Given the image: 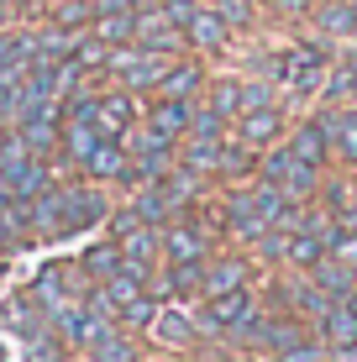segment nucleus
Instances as JSON below:
<instances>
[{
	"mask_svg": "<svg viewBox=\"0 0 357 362\" xmlns=\"http://www.w3.org/2000/svg\"><path fill=\"white\" fill-rule=\"evenodd\" d=\"M79 268H84V279H90V284H105L110 273L121 268V242H100V247H90V252L79 257Z\"/></svg>",
	"mask_w": 357,
	"mask_h": 362,
	"instance_id": "nucleus-26",
	"label": "nucleus"
},
{
	"mask_svg": "<svg viewBox=\"0 0 357 362\" xmlns=\"http://www.w3.org/2000/svg\"><path fill=\"white\" fill-rule=\"evenodd\" d=\"M331 362H357V341L352 346H331Z\"/></svg>",
	"mask_w": 357,
	"mask_h": 362,
	"instance_id": "nucleus-43",
	"label": "nucleus"
},
{
	"mask_svg": "<svg viewBox=\"0 0 357 362\" xmlns=\"http://www.w3.org/2000/svg\"><path fill=\"white\" fill-rule=\"evenodd\" d=\"M64 336L58 331H42V336H32L27 341V362H64Z\"/></svg>",
	"mask_w": 357,
	"mask_h": 362,
	"instance_id": "nucleus-32",
	"label": "nucleus"
},
{
	"mask_svg": "<svg viewBox=\"0 0 357 362\" xmlns=\"http://www.w3.org/2000/svg\"><path fill=\"white\" fill-rule=\"evenodd\" d=\"M158 310H163V305H158V294H142V299H131V305L121 310L116 320H121V326H153Z\"/></svg>",
	"mask_w": 357,
	"mask_h": 362,
	"instance_id": "nucleus-34",
	"label": "nucleus"
},
{
	"mask_svg": "<svg viewBox=\"0 0 357 362\" xmlns=\"http://www.w3.org/2000/svg\"><path fill=\"white\" fill-rule=\"evenodd\" d=\"M310 6H315V0H279V11H289V16H305Z\"/></svg>",
	"mask_w": 357,
	"mask_h": 362,
	"instance_id": "nucleus-42",
	"label": "nucleus"
},
{
	"mask_svg": "<svg viewBox=\"0 0 357 362\" xmlns=\"http://www.w3.org/2000/svg\"><path fill=\"white\" fill-rule=\"evenodd\" d=\"M231 362H252V357H231Z\"/></svg>",
	"mask_w": 357,
	"mask_h": 362,
	"instance_id": "nucleus-45",
	"label": "nucleus"
},
{
	"mask_svg": "<svg viewBox=\"0 0 357 362\" xmlns=\"http://www.w3.org/2000/svg\"><path fill=\"white\" fill-rule=\"evenodd\" d=\"M84 352H90V362H137V346L121 336V326H105Z\"/></svg>",
	"mask_w": 357,
	"mask_h": 362,
	"instance_id": "nucleus-24",
	"label": "nucleus"
},
{
	"mask_svg": "<svg viewBox=\"0 0 357 362\" xmlns=\"http://www.w3.org/2000/svg\"><path fill=\"white\" fill-rule=\"evenodd\" d=\"M331 252V247L321 242V236H310V231H289V247H284V263L289 268H300V273H310L321 257Z\"/></svg>",
	"mask_w": 357,
	"mask_h": 362,
	"instance_id": "nucleus-25",
	"label": "nucleus"
},
{
	"mask_svg": "<svg viewBox=\"0 0 357 362\" xmlns=\"http://www.w3.org/2000/svg\"><path fill=\"white\" fill-rule=\"evenodd\" d=\"M257 105H274V84L247 79V84H242V110H257Z\"/></svg>",
	"mask_w": 357,
	"mask_h": 362,
	"instance_id": "nucleus-37",
	"label": "nucleus"
},
{
	"mask_svg": "<svg viewBox=\"0 0 357 362\" xmlns=\"http://www.w3.org/2000/svg\"><path fill=\"white\" fill-rule=\"evenodd\" d=\"M84 173H90L95 184H127V179H131V153H127V142L105 136V142L84 158Z\"/></svg>",
	"mask_w": 357,
	"mask_h": 362,
	"instance_id": "nucleus-10",
	"label": "nucleus"
},
{
	"mask_svg": "<svg viewBox=\"0 0 357 362\" xmlns=\"http://www.w3.org/2000/svg\"><path fill=\"white\" fill-rule=\"evenodd\" d=\"M331 257H341V263L357 268V226H341V231H336V242H331Z\"/></svg>",
	"mask_w": 357,
	"mask_h": 362,
	"instance_id": "nucleus-38",
	"label": "nucleus"
},
{
	"mask_svg": "<svg viewBox=\"0 0 357 362\" xmlns=\"http://www.w3.org/2000/svg\"><path fill=\"white\" fill-rule=\"evenodd\" d=\"M274 362H331V346L321 336H305V341L284 346V352H274Z\"/></svg>",
	"mask_w": 357,
	"mask_h": 362,
	"instance_id": "nucleus-30",
	"label": "nucleus"
},
{
	"mask_svg": "<svg viewBox=\"0 0 357 362\" xmlns=\"http://www.w3.org/2000/svg\"><path fill=\"white\" fill-rule=\"evenodd\" d=\"M142 0H95V16H100V11H137Z\"/></svg>",
	"mask_w": 357,
	"mask_h": 362,
	"instance_id": "nucleus-41",
	"label": "nucleus"
},
{
	"mask_svg": "<svg viewBox=\"0 0 357 362\" xmlns=\"http://www.w3.org/2000/svg\"><path fill=\"white\" fill-rule=\"evenodd\" d=\"M158 6H163V11H168V21H174V27H184V21H189V16H194V11H200V6H205V0H158Z\"/></svg>",
	"mask_w": 357,
	"mask_h": 362,
	"instance_id": "nucleus-39",
	"label": "nucleus"
},
{
	"mask_svg": "<svg viewBox=\"0 0 357 362\" xmlns=\"http://www.w3.org/2000/svg\"><path fill=\"white\" fill-rule=\"evenodd\" d=\"M211 105L221 110V116H242V79H221L216 90H211Z\"/></svg>",
	"mask_w": 357,
	"mask_h": 362,
	"instance_id": "nucleus-33",
	"label": "nucleus"
},
{
	"mask_svg": "<svg viewBox=\"0 0 357 362\" xmlns=\"http://www.w3.org/2000/svg\"><path fill=\"white\" fill-rule=\"evenodd\" d=\"M321 127L331 132V153L341 158V163L357 168V105H336L321 116Z\"/></svg>",
	"mask_w": 357,
	"mask_h": 362,
	"instance_id": "nucleus-14",
	"label": "nucleus"
},
{
	"mask_svg": "<svg viewBox=\"0 0 357 362\" xmlns=\"http://www.w3.org/2000/svg\"><path fill=\"white\" fill-rule=\"evenodd\" d=\"M0 362H6V352H0Z\"/></svg>",
	"mask_w": 357,
	"mask_h": 362,
	"instance_id": "nucleus-47",
	"label": "nucleus"
},
{
	"mask_svg": "<svg viewBox=\"0 0 357 362\" xmlns=\"http://www.w3.org/2000/svg\"><path fill=\"white\" fill-rule=\"evenodd\" d=\"M95 127H100V136H116V142L137 127V100H131V90L95 95Z\"/></svg>",
	"mask_w": 357,
	"mask_h": 362,
	"instance_id": "nucleus-7",
	"label": "nucleus"
},
{
	"mask_svg": "<svg viewBox=\"0 0 357 362\" xmlns=\"http://www.w3.org/2000/svg\"><path fill=\"white\" fill-rule=\"evenodd\" d=\"M116 242H121V268L153 279V263H158V252H163V231L158 226H137V231L116 236Z\"/></svg>",
	"mask_w": 357,
	"mask_h": 362,
	"instance_id": "nucleus-9",
	"label": "nucleus"
},
{
	"mask_svg": "<svg viewBox=\"0 0 357 362\" xmlns=\"http://www.w3.org/2000/svg\"><path fill=\"white\" fill-rule=\"evenodd\" d=\"M257 163V147H247L242 136H221V158H216V173H226V179H237V173H252Z\"/></svg>",
	"mask_w": 357,
	"mask_h": 362,
	"instance_id": "nucleus-27",
	"label": "nucleus"
},
{
	"mask_svg": "<svg viewBox=\"0 0 357 362\" xmlns=\"http://www.w3.org/2000/svg\"><path fill=\"white\" fill-rule=\"evenodd\" d=\"M252 279V263L247 257H205V273H200V294L211 299V294H226V289H242V284Z\"/></svg>",
	"mask_w": 357,
	"mask_h": 362,
	"instance_id": "nucleus-12",
	"label": "nucleus"
},
{
	"mask_svg": "<svg viewBox=\"0 0 357 362\" xmlns=\"http://www.w3.org/2000/svg\"><path fill=\"white\" fill-rule=\"evenodd\" d=\"M279 132H284V110H279V105H257V110H242V116H237V136L247 147H257V153L274 147Z\"/></svg>",
	"mask_w": 357,
	"mask_h": 362,
	"instance_id": "nucleus-11",
	"label": "nucleus"
},
{
	"mask_svg": "<svg viewBox=\"0 0 357 362\" xmlns=\"http://www.w3.org/2000/svg\"><path fill=\"white\" fill-rule=\"evenodd\" d=\"M315 336H321L326 346H352V341H357V315H352V310L336 299V305L326 310V320L315 326Z\"/></svg>",
	"mask_w": 357,
	"mask_h": 362,
	"instance_id": "nucleus-21",
	"label": "nucleus"
},
{
	"mask_svg": "<svg viewBox=\"0 0 357 362\" xmlns=\"http://www.w3.org/2000/svg\"><path fill=\"white\" fill-rule=\"evenodd\" d=\"M100 142H105V136H100L95 121H69L64 116V136H58V147H64V158H69L74 168H84V158H90Z\"/></svg>",
	"mask_w": 357,
	"mask_h": 362,
	"instance_id": "nucleus-17",
	"label": "nucleus"
},
{
	"mask_svg": "<svg viewBox=\"0 0 357 362\" xmlns=\"http://www.w3.org/2000/svg\"><path fill=\"white\" fill-rule=\"evenodd\" d=\"M216 158H221V142H211V136H189L179 147V163L194 173H216Z\"/></svg>",
	"mask_w": 357,
	"mask_h": 362,
	"instance_id": "nucleus-29",
	"label": "nucleus"
},
{
	"mask_svg": "<svg viewBox=\"0 0 357 362\" xmlns=\"http://www.w3.org/2000/svg\"><path fill=\"white\" fill-rule=\"evenodd\" d=\"M105 74L121 84V90H158V79L168 74V53H147V47L137 42H127V47H110V58H105Z\"/></svg>",
	"mask_w": 357,
	"mask_h": 362,
	"instance_id": "nucleus-2",
	"label": "nucleus"
},
{
	"mask_svg": "<svg viewBox=\"0 0 357 362\" xmlns=\"http://www.w3.org/2000/svg\"><path fill=\"white\" fill-rule=\"evenodd\" d=\"M216 16L226 21V27H247V21H252V6H247V0H216Z\"/></svg>",
	"mask_w": 357,
	"mask_h": 362,
	"instance_id": "nucleus-36",
	"label": "nucleus"
},
{
	"mask_svg": "<svg viewBox=\"0 0 357 362\" xmlns=\"http://www.w3.org/2000/svg\"><path fill=\"white\" fill-rule=\"evenodd\" d=\"M221 127H226V116H221L216 105H205V110H194L189 136H211V142H221Z\"/></svg>",
	"mask_w": 357,
	"mask_h": 362,
	"instance_id": "nucleus-35",
	"label": "nucleus"
},
{
	"mask_svg": "<svg viewBox=\"0 0 357 362\" xmlns=\"http://www.w3.org/2000/svg\"><path fill=\"white\" fill-rule=\"evenodd\" d=\"M90 37H100L105 47H127L137 37V11H100L90 21Z\"/></svg>",
	"mask_w": 357,
	"mask_h": 362,
	"instance_id": "nucleus-18",
	"label": "nucleus"
},
{
	"mask_svg": "<svg viewBox=\"0 0 357 362\" xmlns=\"http://www.w3.org/2000/svg\"><path fill=\"white\" fill-rule=\"evenodd\" d=\"M189 121H194L189 100H163V95H158V105L147 110V127L163 132V136H174V142H179V136H189Z\"/></svg>",
	"mask_w": 357,
	"mask_h": 362,
	"instance_id": "nucleus-15",
	"label": "nucleus"
},
{
	"mask_svg": "<svg viewBox=\"0 0 357 362\" xmlns=\"http://www.w3.org/2000/svg\"><path fill=\"white\" fill-rule=\"evenodd\" d=\"M200 84H205L200 64H168V74L158 79V95H163V100H194Z\"/></svg>",
	"mask_w": 357,
	"mask_h": 362,
	"instance_id": "nucleus-19",
	"label": "nucleus"
},
{
	"mask_svg": "<svg viewBox=\"0 0 357 362\" xmlns=\"http://www.w3.org/2000/svg\"><path fill=\"white\" fill-rule=\"evenodd\" d=\"M257 320V294L242 284V289H226V294H211L205 299V310H200V320L194 326H205V331H231L237 336L242 326H252Z\"/></svg>",
	"mask_w": 357,
	"mask_h": 362,
	"instance_id": "nucleus-3",
	"label": "nucleus"
},
{
	"mask_svg": "<svg viewBox=\"0 0 357 362\" xmlns=\"http://www.w3.org/2000/svg\"><path fill=\"white\" fill-rule=\"evenodd\" d=\"M163 257L168 263H205V257H211V236L200 231V221H174V226H163Z\"/></svg>",
	"mask_w": 357,
	"mask_h": 362,
	"instance_id": "nucleus-8",
	"label": "nucleus"
},
{
	"mask_svg": "<svg viewBox=\"0 0 357 362\" xmlns=\"http://www.w3.org/2000/svg\"><path fill=\"white\" fill-rule=\"evenodd\" d=\"M257 179H263L268 189L289 194V199H310L315 189H321V168L300 163L289 147H263V158H257Z\"/></svg>",
	"mask_w": 357,
	"mask_h": 362,
	"instance_id": "nucleus-1",
	"label": "nucleus"
},
{
	"mask_svg": "<svg viewBox=\"0 0 357 362\" xmlns=\"http://www.w3.org/2000/svg\"><path fill=\"white\" fill-rule=\"evenodd\" d=\"M315 27L326 37H352L357 32V6L352 0H326V6H315Z\"/></svg>",
	"mask_w": 357,
	"mask_h": 362,
	"instance_id": "nucleus-23",
	"label": "nucleus"
},
{
	"mask_svg": "<svg viewBox=\"0 0 357 362\" xmlns=\"http://www.w3.org/2000/svg\"><path fill=\"white\" fill-rule=\"evenodd\" d=\"M105 216H110V205H105V194L95 189V184H64V236L95 226V221H105Z\"/></svg>",
	"mask_w": 357,
	"mask_h": 362,
	"instance_id": "nucleus-6",
	"label": "nucleus"
},
{
	"mask_svg": "<svg viewBox=\"0 0 357 362\" xmlns=\"http://www.w3.org/2000/svg\"><path fill=\"white\" fill-rule=\"evenodd\" d=\"M226 37H231V27L216 16V6H200L189 21H184V42L200 47V53H221V47H226Z\"/></svg>",
	"mask_w": 357,
	"mask_h": 362,
	"instance_id": "nucleus-13",
	"label": "nucleus"
},
{
	"mask_svg": "<svg viewBox=\"0 0 357 362\" xmlns=\"http://www.w3.org/2000/svg\"><path fill=\"white\" fill-rule=\"evenodd\" d=\"M326 100H336V105L357 100V47H352L347 58H341L336 69H331V79H326Z\"/></svg>",
	"mask_w": 357,
	"mask_h": 362,
	"instance_id": "nucleus-28",
	"label": "nucleus"
},
{
	"mask_svg": "<svg viewBox=\"0 0 357 362\" xmlns=\"http://www.w3.org/2000/svg\"><path fill=\"white\" fill-rule=\"evenodd\" d=\"M310 279L321 284V289H326L331 299H341V294H347L352 284H357V268H352V263H341V257H331V252H326L321 263L310 268Z\"/></svg>",
	"mask_w": 357,
	"mask_h": 362,
	"instance_id": "nucleus-22",
	"label": "nucleus"
},
{
	"mask_svg": "<svg viewBox=\"0 0 357 362\" xmlns=\"http://www.w3.org/2000/svg\"><path fill=\"white\" fill-rule=\"evenodd\" d=\"M274 79L294 95H310L326 84V47H289L284 58L274 64Z\"/></svg>",
	"mask_w": 357,
	"mask_h": 362,
	"instance_id": "nucleus-4",
	"label": "nucleus"
},
{
	"mask_svg": "<svg viewBox=\"0 0 357 362\" xmlns=\"http://www.w3.org/2000/svg\"><path fill=\"white\" fill-rule=\"evenodd\" d=\"M284 147H289L294 158H300V163H310V168H326V153H331V132L321 127V121H305V127L294 132Z\"/></svg>",
	"mask_w": 357,
	"mask_h": 362,
	"instance_id": "nucleus-16",
	"label": "nucleus"
},
{
	"mask_svg": "<svg viewBox=\"0 0 357 362\" xmlns=\"http://www.w3.org/2000/svg\"><path fill=\"white\" fill-rule=\"evenodd\" d=\"M194 336H200V326H194L189 315H179V310H158V315H153V341H163V346H189Z\"/></svg>",
	"mask_w": 357,
	"mask_h": 362,
	"instance_id": "nucleus-20",
	"label": "nucleus"
},
{
	"mask_svg": "<svg viewBox=\"0 0 357 362\" xmlns=\"http://www.w3.org/2000/svg\"><path fill=\"white\" fill-rule=\"evenodd\" d=\"M137 47H147V53H179L184 47V27H174L168 21L163 6H137V37H131Z\"/></svg>",
	"mask_w": 357,
	"mask_h": 362,
	"instance_id": "nucleus-5",
	"label": "nucleus"
},
{
	"mask_svg": "<svg viewBox=\"0 0 357 362\" xmlns=\"http://www.w3.org/2000/svg\"><path fill=\"white\" fill-rule=\"evenodd\" d=\"M16 6H27V0H16Z\"/></svg>",
	"mask_w": 357,
	"mask_h": 362,
	"instance_id": "nucleus-46",
	"label": "nucleus"
},
{
	"mask_svg": "<svg viewBox=\"0 0 357 362\" xmlns=\"http://www.w3.org/2000/svg\"><path fill=\"white\" fill-rule=\"evenodd\" d=\"M200 273H205V263H168V289L174 294H200Z\"/></svg>",
	"mask_w": 357,
	"mask_h": 362,
	"instance_id": "nucleus-31",
	"label": "nucleus"
},
{
	"mask_svg": "<svg viewBox=\"0 0 357 362\" xmlns=\"http://www.w3.org/2000/svg\"><path fill=\"white\" fill-rule=\"evenodd\" d=\"M105 221H110V236H127V231L147 226V221H142V216H137V210H131V205H127V210H116V216H105Z\"/></svg>",
	"mask_w": 357,
	"mask_h": 362,
	"instance_id": "nucleus-40",
	"label": "nucleus"
},
{
	"mask_svg": "<svg viewBox=\"0 0 357 362\" xmlns=\"http://www.w3.org/2000/svg\"><path fill=\"white\" fill-rule=\"evenodd\" d=\"M341 305H347V310H352V315H357V284H352V289H347V294H341Z\"/></svg>",
	"mask_w": 357,
	"mask_h": 362,
	"instance_id": "nucleus-44",
	"label": "nucleus"
}]
</instances>
